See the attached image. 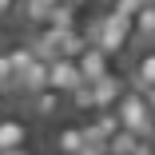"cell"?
<instances>
[{
	"instance_id": "12",
	"label": "cell",
	"mask_w": 155,
	"mask_h": 155,
	"mask_svg": "<svg viewBox=\"0 0 155 155\" xmlns=\"http://www.w3.org/2000/svg\"><path fill=\"white\" fill-rule=\"evenodd\" d=\"M52 4H56V0H20V16H24V24L28 28H36V24H44L48 20V12H52Z\"/></svg>"
},
{
	"instance_id": "14",
	"label": "cell",
	"mask_w": 155,
	"mask_h": 155,
	"mask_svg": "<svg viewBox=\"0 0 155 155\" xmlns=\"http://www.w3.org/2000/svg\"><path fill=\"white\" fill-rule=\"evenodd\" d=\"M12 84H16V72H12V60H8V52H4V44H0V91H12Z\"/></svg>"
},
{
	"instance_id": "18",
	"label": "cell",
	"mask_w": 155,
	"mask_h": 155,
	"mask_svg": "<svg viewBox=\"0 0 155 155\" xmlns=\"http://www.w3.org/2000/svg\"><path fill=\"white\" fill-rule=\"evenodd\" d=\"M84 4H96V8H111V0H84Z\"/></svg>"
},
{
	"instance_id": "8",
	"label": "cell",
	"mask_w": 155,
	"mask_h": 155,
	"mask_svg": "<svg viewBox=\"0 0 155 155\" xmlns=\"http://www.w3.org/2000/svg\"><path fill=\"white\" fill-rule=\"evenodd\" d=\"M76 64H80L84 84H91V80H100V76H107V72H111V56H107L104 48H96V44H87V48L76 56Z\"/></svg>"
},
{
	"instance_id": "9",
	"label": "cell",
	"mask_w": 155,
	"mask_h": 155,
	"mask_svg": "<svg viewBox=\"0 0 155 155\" xmlns=\"http://www.w3.org/2000/svg\"><path fill=\"white\" fill-rule=\"evenodd\" d=\"M40 87H48V60H44V56H36L32 64H28V68L16 76L12 91H20V96H32V91H40Z\"/></svg>"
},
{
	"instance_id": "15",
	"label": "cell",
	"mask_w": 155,
	"mask_h": 155,
	"mask_svg": "<svg viewBox=\"0 0 155 155\" xmlns=\"http://www.w3.org/2000/svg\"><path fill=\"white\" fill-rule=\"evenodd\" d=\"M147 4V0H111V12H119V16H127V20H135V12Z\"/></svg>"
},
{
	"instance_id": "19",
	"label": "cell",
	"mask_w": 155,
	"mask_h": 155,
	"mask_svg": "<svg viewBox=\"0 0 155 155\" xmlns=\"http://www.w3.org/2000/svg\"><path fill=\"white\" fill-rule=\"evenodd\" d=\"M143 96H147V104H151V111H155V87H147Z\"/></svg>"
},
{
	"instance_id": "21",
	"label": "cell",
	"mask_w": 155,
	"mask_h": 155,
	"mask_svg": "<svg viewBox=\"0 0 155 155\" xmlns=\"http://www.w3.org/2000/svg\"><path fill=\"white\" fill-rule=\"evenodd\" d=\"M107 155H119V151H107Z\"/></svg>"
},
{
	"instance_id": "17",
	"label": "cell",
	"mask_w": 155,
	"mask_h": 155,
	"mask_svg": "<svg viewBox=\"0 0 155 155\" xmlns=\"http://www.w3.org/2000/svg\"><path fill=\"white\" fill-rule=\"evenodd\" d=\"M0 155H36L32 143H24V147H8V151H0Z\"/></svg>"
},
{
	"instance_id": "1",
	"label": "cell",
	"mask_w": 155,
	"mask_h": 155,
	"mask_svg": "<svg viewBox=\"0 0 155 155\" xmlns=\"http://www.w3.org/2000/svg\"><path fill=\"white\" fill-rule=\"evenodd\" d=\"M115 115H119L123 127L135 131L139 139H155V111H151V104H147V96H143L139 87H127V91L119 96Z\"/></svg>"
},
{
	"instance_id": "16",
	"label": "cell",
	"mask_w": 155,
	"mask_h": 155,
	"mask_svg": "<svg viewBox=\"0 0 155 155\" xmlns=\"http://www.w3.org/2000/svg\"><path fill=\"white\" fill-rule=\"evenodd\" d=\"M16 8H20V0H0V20L16 16Z\"/></svg>"
},
{
	"instance_id": "6",
	"label": "cell",
	"mask_w": 155,
	"mask_h": 155,
	"mask_svg": "<svg viewBox=\"0 0 155 155\" xmlns=\"http://www.w3.org/2000/svg\"><path fill=\"white\" fill-rule=\"evenodd\" d=\"M123 91H127V80L115 76V72H107V76H100V80H91V100H96V111L115 107Z\"/></svg>"
},
{
	"instance_id": "11",
	"label": "cell",
	"mask_w": 155,
	"mask_h": 155,
	"mask_svg": "<svg viewBox=\"0 0 155 155\" xmlns=\"http://www.w3.org/2000/svg\"><path fill=\"white\" fill-rule=\"evenodd\" d=\"M52 147H56V155H76L84 147V127L80 123H60L52 131Z\"/></svg>"
},
{
	"instance_id": "13",
	"label": "cell",
	"mask_w": 155,
	"mask_h": 155,
	"mask_svg": "<svg viewBox=\"0 0 155 155\" xmlns=\"http://www.w3.org/2000/svg\"><path fill=\"white\" fill-rule=\"evenodd\" d=\"M143 139L135 135V131H127V127H119L111 139H107V151H119V155H135V147H139Z\"/></svg>"
},
{
	"instance_id": "5",
	"label": "cell",
	"mask_w": 155,
	"mask_h": 155,
	"mask_svg": "<svg viewBox=\"0 0 155 155\" xmlns=\"http://www.w3.org/2000/svg\"><path fill=\"white\" fill-rule=\"evenodd\" d=\"M127 84L139 87V91L155 87V44H139L135 48V56H131V80Z\"/></svg>"
},
{
	"instance_id": "4",
	"label": "cell",
	"mask_w": 155,
	"mask_h": 155,
	"mask_svg": "<svg viewBox=\"0 0 155 155\" xmlns=\"http://www.w3.org/2000/svg\"><path fill=\"white\" fill-rule=\"evenodd\" d=\"M84 76H80V64L72 56H52L48 60V87H60V91H72L80 87Z\"/></svg>"
},
{
	"instance_id": "20",
	"label": "cell",
	"mask_w": 155,
	"mask_h": 155,
	"mask_svg": "<svg viewBox=\"0 0 155 155\" xmlns=\"http://www.w3.org/2000/svg\"><path fill=\"white\" fill-rule=\"evenodd\" d=\"M4 111H8V96L0 91V115H4Z\"/></svg>"
},
{
	"instance_id": "7",
	"label": "cell",
	"mask_w": 155,
	"mask_h": 155,
	"mask_svg": "<svg viewBox=\"0 0 155 155\" xmlns=\"http://www.w3.org/2000/svg\"><path fill=\"white\" fill-rule=\"evenodd\" d=\"M24 143H32V123H28L24 115H0V151H8V147H24Z\"/></svg>"
},
{
	"instance_id": "10",
	"label": "cell",
	"mask_w": 155,
	"mask_h": 155,
	"mask_svg": "<svg viewBox=\"0 0 155 155\" xmlns=\"http://www.w3.org/2000/svg\"><path fill=\"white\" fill-rule=\"evenodd\" d=\"M131 44H155V0H147V4L135 12L131 20Z\"/></svg>"
},
{
	"instance_id": "3",
	"label": "cell",
	"mask_w": 155,
	"mask_h": 155,
	"mask_svg": "<svg viewBox=\"0 0 155 155\" xmlns=\"http://www.w3.org/2000/svg\"><path fill=\"white\" fill-rule=\"evenodd\" d=\"M68 107V91H60V87H40L28 96V111L40 115V119H56V115H64Z\"/></svg>"
},
{
	"instance_id": "2",
	"label": "cell",
	"mask_w": 155,
	"mask_h": 155,
	"mask_svg": "<svg viewBox=\"0 0 155 155\" xmlns=\"http://www.w3.org/2000/svg\"><path fill=\"white\" fill-rule=\"evenodd\" d=\"M87 40L96 44V48H104L107 56H119L123 48L131 44V20L107 8V12H104V16L96 20V24L87 28Z\"/></svg>"
}]
</instances>
